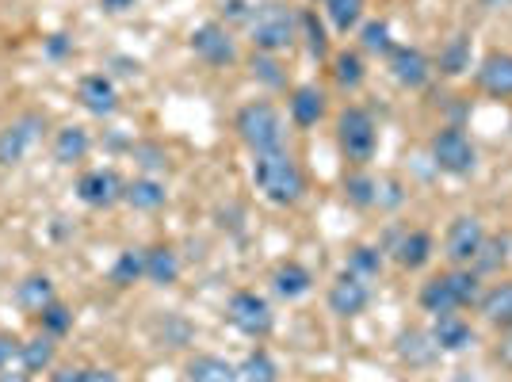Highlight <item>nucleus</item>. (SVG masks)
<instances>
[{
    "mask_svg": "<svg viewBox=\"0 0 512 382\" xmlns=\"http://www.w3.org/2000/svg\"><path fill=\"white\" fill-rule=\"evenodd\" d=\"M234 130L241 146L249 153H272V149H287V119L276 104L268 100H249L237 107Z\"/></svg>",
    "mask_w": 512,
    "mask_h": 382,
    "instance_id": "nucleus-4",
    "label": "nucleus"
},
{
    "mask_svg": "<svg viewBox=\"0 0 512 382\" xmlns=\"http://www.w3.org/2000/svg\"><path fill=\"white\" fill-rule=\"evenodd\" d=\"M344 195H348L352 207H375V203H379V184H375L367 172H352V176L344 180Z\"/></svg>",
    "mask_w": 512,
    "mask_h": 382,
    "instance_id": "nucleus-35",
    "label": "nucleus"
},
{
    "mask_svg": "<svg viewBox=\"0 0 512 382\" xmlns=\"http://www.w3.org/2000/svg\"><path fill=\"white\" fill-rule=\"evenodd\" d=\"M474 310L497 329H512V279H501V283H493L490 291H482Z\"/></svg>",
    "mask_w": 512,
    "mask_h": 382,
    "instance_id": "nucleus-23",
    "label": "nucleus"
},
{
    "mask_svg": "<svg viewBox=\"0 0 512 382\" xmlns=\"http://www.w3.org/2000/svg\"><path fill=\"white\" fill-rule=\"evenodd\" d=\"M58 360V340L46 337V333H35V337L23 340V352H20V367L27 375H43L50 371Z\"/></svg>",
    "mask_w": 512,
    "mask_h": 382,
    "instance_id": "nucleus-26",
    "label": "nucleus"
},
{
    "mask_svg": "<svg viewBox=\"0 0 512 382\" xmlns=\"http://www.w3.org/2000/svg\"><path fill=\"white\" fill-rule=\"evenodd\" d=\"M470 54H474V46H470V35H451L444 50H440V73L444 77H463L470 69Z\"/></svg>",
    "mask_w": 512,
    "mask_h": 382,
    "instance_id": "nucleus-28",
    "label": "nucleus"
},
{
    "mask_svg": "<svg viewBox=\"0 0 512 382\" xmlns=\"http://www.w3.org/2000/svg\"><path fill=\"white\" fill-rule=\"evenodd\" d=\"M77 104L96 119H111L119 111V88L107 73H85L77 85Z\"/></svg>",
    "mask_w": 512,
    "mask_h": 382,
    "instance_id": "nucleus-14",
    "label": "nucleus"
},
{
    "mask_svg": "<svg viewBox=\"0 0 512 382\" xmlns=\"http://www.w3.org/2000/svg\"><path fill=\"white\" fill-rule=\"evenodd\" d=\"M184 382H241V371L230 360H222V356L199 352V356L184 363Z\"/></svg>",
    "mask_w": 512,
    "mask_h": 382,
    "instance_id": "nucleus-22",
    "label": "nucleus"
},
{
    "mask_svg": "<svg viewBox=\"0 0 512 382\" xmlns=\"http://www.w3.org/2000/svg\"><path fill=\"white\" fill-rule=\"evenodd\" d=\"M50 153H54L58 165H81L88 153H92V134L85 127H77V123H69V127L54 130Z\"/></svg>",
    "mask_w": 512,
    "mask_h": 382,
    "instance_id": "nucleus-19",
    "label": "nucleus"
},
{
    "mask_svg": "<svg viewBox=\"0 0 512 382\" xmlns=\"http://www.w3.org/2000/svg\"><path fill=\"white\" fill-rule=\"evenodd\" d=\"M123 176L115 169H85L77 176V199L92 211H107L115 203H123Z\"/></svg>",
    "mask_w": 512,
    "mask_h": 382,
    "instance_id": "nucleus-12",
    "label": "nucleus"
},
{
    "mask_svg": "<svg viewBox=\"0 0 512 382\" xmlns=\"http://www.w3.org/2000/svg\"><path fill=\"white\" fill-rule=\"evenodd\" d=\"M325 306H329V314H337V318H360L363 310L371 306V283L360 279L356 272H348L344 268L341 276L329 283V295H325Z\"/></svg>",
    "mask_w": 512,
    "mask_h": 382,
    "instance_id": "nucleus-11",
    "label": "nucleus"
},
{
    "mask_svg": "<svg viewBox=\"0 0 512 382\" xmlns=\"http://www.w3.org/2000/svg\"><path fill=\"white\" fill-rule=\"evenodd\" d=\"M46 382H85V367H50Z\"/></svg>",
    "mask_w": 512,
    "mask_h": 382,
    "instance_id": "nucleus-40",
    "label": "nucleus"
},
{
    "mask_svg": "<svg viewBox=\"0 0 512 382\" xmlns=\"http://www.w3.org/2000/svg\"><path fill=\"white\" fill-rule=\"evenodd\" d=\"M192 54L211 69H226L237 62V39L226 23L207 20L192 31Z\"/></svg>",
    "mask_w": 512,
    "mask_h": 382,
    "instance_id": "nucleus-10",
    "label": "nucleus"
},
{
    "mask_svg": "<svg viewBox=\"0 0 512 382\" xmlns=\"http://www.w3.org/2000/svg\"><path fill=\"white\" fill-rule=\"evenodd\" d=\"M272 291L279 298H287V302H299L314 291V276H310V268L299 264V260H283L276 272H272Z\"/></svg>",
    "mask_w": 512,
    "mask_h": 382,
    "instance_id": "nucleus-20",
    "label": "nucleus"
},
{
    "mask_svg": "<svg viewBox=\"0 0 512 382\" xmlns=\"http://www.w3.org/2000/svg\"><path fill=\"white\" fill-rule=\"evenodd\" d=\"M123 203H127L130 211H161L165 203H169V191L161 180H153V176H134L127 188H123Z\"/></svg>",
    "mask_w": 512,
    "mask_h": 382,
    "instance_id": "nucleus-24",
    "label": "nucleus"
},
{
    "mask_svg": "<svg viewBox=\"0 0 512 382\" xmlns=\"http://www.w3.org/2000/svg\"><path fill=\"white\" fill-rule=\"evenodd\" d=\"M505 260H509V241H505V237H486L482 253L474 256V264H470V268L482 276V272H497Z\"/></svg>",
    "mask_w": 512,
    "mask_h": 382,
    "instance_id": "nucleus-37",
    "label": "nucleus"
},
{
    "mask_svg": "<svg viewBox=\"0 0 512 382\" xmlns=\"http://www.w3.org/2000/svg\"><path fill=\"white\" fill-rule=\"evenodd\" d=\"M337 146H341L344 161L356 165V169H363L375 157V149H379V127H375V119H371L367 107L352 104L337 115Z\"/></svg>",
    "mask_w": 512,
    "mask_h": 382,
    "instance_id": "nucleus-5",
    "label": "nucleus"
},
{
    "mask_svg": "<svg viewBox=\"0 0 512 382\" xmlns=\"http://www.w3.org/2000/svg\"><path fill=\"white\" fill-rule=\"evenodd\" d=\"M360 46L367 50V54H390V23L386 20H371V23H363L360 27Z\"/></svg>",
    "mask_w": 512,
    "mask_h": 382,
    "instance_id": "nucleus-38",
    "label": "nucleus"
},
{
    "mask_svg": "<svg viewBox=\"0 0 512 382\" xmlns=\"http://www.w3.org/2000/svg\"><path fill=\"white\" fill-rule=\"evenodd\" d=\"M428 337L436 344V352H467L470 344H474V325L459 310L455 314H436Z\"/></svg>",
    "mask_w": 512,
    "mask_h": 382,
    "instance_id": "nucleus-16",
    "label": "nucleus"
},
{
    "mask_svg": "<svg viewBox=\"0 0 512 382\" xmlns=\"http://www.w3.org/2000/svg\"><path fill=\"white\" fill-rule=\"evenodd\" d=\"M0 382H35L23 367H8V371H0Z\"/></svg>",
    "mask_w": 512,
    "mask_h": 382,
    "instance_id": "nucleus-43",
    "label": "nucleus"
},
{
    "mask_svg": "<svg viewBox=\"0 0 512 382\" xmlns=\"http://www.w3.org/2000/svg\"><path fill=\"white\" fill-rule=\"evenodd\" d=\"M318 4H325V0H318Z\"/></svg>",
    "mask_w": 512,
    "mask_h": 382,
    "instance_id": "nucleus-45",
    "label": "nucleus"
},
{
    "mask_svg": "<svg viewBox=\"0 0 512 382\" xmlns=\"http://www.w3.org/2000/svg\"><path fill=\"white\" fill-rule=\"evenodd\" d=\"M474 85L493 100H512V54H505V50L486 54L474 69Z\"/></svg>",
    "mask_w": 512,
    "mask_h": 382,
    "instance_id": "nucleus-15",
    "label": "nucleus"
},
{
    "mask_svg": "<svg viewBox=\"0 0 512 382\" xmlns=\"http://www.w3.org/2000/svg\"><path fill=\"white\" fill-rule=\"evenodd\" d=\"M20 352H23V337H16V333H0V371L20 367Z\"/></svg>",
    "mask_w": 512,
    "mask_h": 382,
    "instance_id": "nucleus-39",
    "label": "nucleus"
},
{
    "mask_svg": "<svg viewBox=\"0 0 512 382\" xmlns=\"http://www.w3.org/2000/svg\"><path fill=\"white\" fill-rule=\"evenodd\" d=\"M390 253H394V260H398V268L421 272L428 260H432V253H436V241H432L428 230H409V234H402L398 241H394Z\"/></svg>",
    "mask_w": 512,
    "mask_h": 382,
    "instance_id": "nucleus-18",
    "label": "nucleus"
},
{
    "mask_svg": "<svg viewBox=\"0 0 512 382\" xmlns=\"http://www.w3.org/2000/svg\"><path fill=\"white\" fill-rule=\"evenodd\" d=\"M253 184L272 207H295L306 195V172L291 149L253 153Z\"/></svg>",
    "mask_w": 512,
    "mask_h": 382,
    "instance_id": "nucleus-1",
    "label": "nucleus"
},
{
    "mask_svg": "<svg viewBox=\"0 0 512 382\" xmlns=\"http://www.w3.org/2000/svg\"><path fill=\"white\" fill-rule=\"evenodd\" d=\"M35 321H39V333H46V337H54V340H62L65 333L73 329V310H69L65 302H58V298H54V302H50V306H46V310Z\"/></svg>",
    "mask_w": 512,
    "mask_h": 382,
    "instance_id": "nucleus-34",
    "label": "nucleus"
},
{
    "mask_svg": "<svg viewBox=\"0 0 512 382\" xmlns=\"http://www.w3.org/2000/svg\"><path fill=\"white\" fill-rule=\"evenodd\" d=\"M226 321L234 325L241 337H249V340L272 337V329H276L272 302L264 295H256V291H249V287H241V291L230 295V302H226Z\"/></svg>",
    "mask_w": 512,
    "mask_h": 382,
    "instance_id": "nucleus-6",
    "label": "nucleus"
},
{
    "mask_svg": "<svg viewBox=\"0 0 512 382\" xmlns=\"http://www.w3.org/2000/svg\"><path fill=\"white\" fill-rule=\"evenodd\" d=\"M386 69H390V77H394L402 88H425L428 77H432V62H428V54L421 50V46H409V43L390 46V54H386Z\"/></svg>",
    "mask_w": 512,
    "mask_h": 382,
    "instance_id": "nucleus-13",
    "label": "nucleus"
},
{
    "mask_svg": "<svg viewBox=\"0 0 512 382\" xmlns=\"http://www.w3.org/2000/svg\"><path fill=\"white\" fill-rule=\"evenodd\" d=\"M299 39H306V50H310V58H318L325 62L329 58V35H325V23L318 20V12H299Z\"/></svg>",
    "mask_w": 512,
    "mask_h": 382,
    "instance_id": "nucleus-32",
    "label": "nucleus"
},
{
    "mask_svg": "<svg viewBox=\"0 0 512 382\" xmlns=\"http://www.w3.org/2000/svg\"><path fill=\"white\" fill-rule=\"evenodd\" d=\"M333 81L344 88V92H356V88L367 81V65L356 50H341L337 58H333Z\"/></svg>",
    "mask_w": 512,
    "mask_h": 382,
    "instance_id": "nucleus-31",
    "label": "nucleus"
},
{
    "mask_svg": "<svg viewBox=\"0 0 512 382\" xmlns=\"http://www.w3.org/2000/svg\"><path fill=\"white\" fill-rule=\"evenodd\" d=\"M107 279L115 287H134L138 279H146V249H123V253L115 256Z\"/></svg>",
    "mask_w": 512,
    "mask_h": 382,
    "instance_id": "nucleus-27",
    "label": "nucleus"
},
{
    "mask_svg": "<svg viewBox=\"0 0 512 382\" xmlns=\"http://www.w3.org/2000/svg\"><path fill=\"white\" fill-rule=\"evenodd\" d=\"M85 382H119L111 367H85Z\"/></svg>",
    "mask_w": 512,
    "mask_h": 382,
    "instance_id": "nucleus-41",
    "label": "nucleus"
},
{
    "mask_svg": "<svg viewBox=\"0 0 512 382\" xmlns=\"http://www.w3.org/2000/svg\"><path fill=\"white\" fill-rule=\"evenodd\" d=\"M43 134H46V115H39V111H23L8 127H0V169L20 165L23 157L43 142Z\"/></svg>",
    "mask_w": 512,
    "mask_h": 382,
    "instance_id": "nucleus-7",
    "label": "nucleus"
},
{
    "mask_svg": "<svg viewBox=\"0 0 512 382\" xmlns=\"http://www.w3.org/2000/svg\"><path fill=\"white\" fill-rule=\"evenodd\" d=\"M482 245H486V226L478 214L451 218L448 234H444V256H448L451 268H470L474 256L482 253Z\"/></svg>",
    "mask_w": 512,
    "mask_h": 382,
    "instance_id": "nucleus-9",
    "label": "nucleus"
},
{
    "mask_svg": "<svg viewBox=\"0 0 512 382\" xmlns=\"http://www.w3.org/2000/svg\"><path fill=\"white\" fill-rule=\"evenodd\" d=\"M348 272H356L360 279H379L383 272V253L375 249V245H356V249H348Z\"/></svg>",
    "mask_w": 512,
    "mask_h": 382,
    "instance_id": "nucleus-33",
    "label": "nucleus"
},
{
    "mask_svg": "<svg viewBox=\"0 0 512 382\" xmlns=\"http://www.w3.org/2000/svg\"><path fill=\"white\" fill-rule=\"evenodd\" d=\"M482 298V276L474 268H448L440 276H428L417 291V302L425 314H455V310H470Z\"/></svg>",
    "mask_w": 512,
    "mask_h": 382,
    "instance_id": "nucleus-2",
    "label": "nucleus"
},
{
    "mask_svg": "<svg viewBox=\"0 0 512 382\" xmlns=\"http://www.w3.org/2000/svg\"><path fill=\"white\" fill-rule=\"evenodd\" d=\"M249 27V43L260 54H287L299 43V12L295 4H283V0H268V4H256Z\"/></svg>",
    "mask_w": 512,
    "mask_h": 382,
    "instance_id": "nucleus-3",
    "label": "nucleus"
},
{
    "mask_svg": "<svg viewBox=\"0 0 512 382\" xmlns=\"http://www.w3.org/2000/svg\"><path fill=\"white\" fill-rule=\"evenodd\" d=\"M146 279H150L153 287H172L180 279V253L172 245L146 249Z\"/></svg>",
    "mask_w": 512,
    "mask_h": 382,
    "instance_id": "nucleus-25",
    "label": "nucleus"
},
{
    "mask_svg": "<svg viewBox=\"0 0 512 382\" xmlns=\"http://www.w3.org/2000/svg\"><path fill=\"white\" fill-rule=\"evenodd\" d=\"M58 298L54 291V279L43 276V272H35V276H27L16 283V306H20L23 314H31V318H39L46 306Z\"/></svg>",
    "mask_w": 512,
    "mask_h": 382,
    "instance_id": "nucleus-21",
    "label": "nucleus"
},
{
    "mask_svg": "<svg viewBox=\"0 0 512 382\" xmlns=\"http://www.w3.org/2000/svg\"><path fill=\"white\" fill-rule=\"evenodd\" d=\"M363 8H367V0H325V20H329L333 31L348 35V31L360 27Z\"/></svg>",
    "mask_w": 512,
    "mask_h": 382,
    "instance_id": "nucleus-29",
    "label": "nucleus"
},
{
    "mask_svg": "<svg viewBox=\"0 0 512 382\" xmlns=\"http://www.w3.org/2000/svg\"><path fill=\"white\" fill-rule=\"evenodd\" d=\"M107 12H127V8H134V0H104Z\"/></svg>",
    "mask_w": 512,
    "mask_h": 382,
    "instance_id": "nucleus-44",
    "label": "nucleus"
},
{
    "mask_svg": "<svg viewBox=\"0 0 512 382\" xmlns=\"http://www.w3.org/2000/svg\"><path fill=\"white\" fill-rule=\"evenodd\" d=\"M249 69H253V77L260 81V85H268V88H283V85H287V73L279 69L276 54H260V50H253V58H249Z\"/></svg>",
    "mask_w": 512,
    "mask_h": 382,
    "instance_id": "nucleus-36",
    "label": "nucleus"
},
{
    "mask_svg": "<svg viewBox=\"0 0 512 382\" xmlns=\"http://www.w3.org/2000/svg\"><path fill=\"white\" fill-rule=\"evenodd\" d=\"M432 165L448 176H470L478 169V149L459 127H444L432 138Z\"/></svg>",
    "mask_w": 512,
    "mask_h": 382,
    "instance_id": "nucleus-8",
    "label": "nucleus"
},
{
    "mask_svg": "<svg viewBox=\"0 0 512 382\" xmlns=\"http://www.w3.org/2000/svg\"><path fill=\"white\" fill-rule=\"evenodd\" d=\"M287 111H291V123H295V127L310 130L325 119L329 104H325V92H321L318 85H299V88H291V96H287Z\"/></svg>",
    "mask_w": 512,
    "mask_h": 382,
    "instance_id": "nucleus-17",
    "label": "nucleus"
},
{
    "mask_svg": "<svg viewBox=\"0 0 512 382\" xmlns=\"http://www.w3.org/2000/svg\"><path fill=\"white\" fill-rule=\"evenodd\" d=\"M501 333H505V340H501V348H497V360L512 367V329H501Z\"/></svg>",
    "mask_w": 512,
    "mask_h": 382,
    "instance_id": "nucleus-42",
    "label": "nucleus"
},
{
    "mask_svg": "<svg viewBox=\"0 0 512 382\" xmlns=\"http://www.w3.org/2000/svg\"><path fill=\"white\" fill-rule=\"evenodd\" d=\"M237 371H241V382H279V363L272 360L268 348H253L237 363Z\"/></svg>",
    "mask_w": 512,
    "mask_h": 382,
    "instance_id": "nucleus-30",
    "label": "nucleus"
}]
</instances>
